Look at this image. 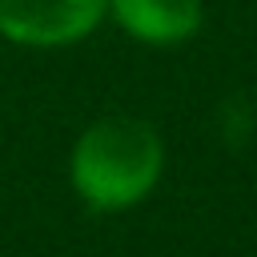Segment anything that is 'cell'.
<instances>
[{"label":"cell","mask_w":257,"mask_h":257,"mask_svg":"<svg viewBox=\"0 0 257 257\" xmlns=\"http://www.w3.org/2000/svg\"><path fill=\"white\" fill-rule=\"evenodd\" d=\"M161 165L165 149L153 124L137 116H104L72 145L68 177L84 205L96 213H116L137 205L157 185Z\"/></svg>","instance_id":"obj_1"},{"label":"cell","mask_w":257,"mask_h":257,"mask_svg":"<svg viewBox=\"0 0 257 257\" xmlns=\"http://www.w3.org/2000/svg\"><path fill=\"white\" fill-rule=\"evenodd\" d=\"M108 0H0V32L16 44L56 48L88 36Z\"/></svg>","instance_id":"obj_2"},{"label":"cell","mask_w":257,"mask_h":257,"mask_svg":"<svg viewBox=\"0 0 257 257\" xmlns=\"http://www.w3.org/2000/svg\"><path fill=\"white\" fill-rule=\"evenodd\" d=\"M116 24L145 44H177L201 28V0H108Z\"/></svg>","instance_id":"obj_3"}]
</instances>
